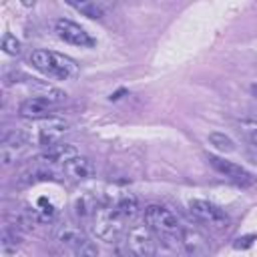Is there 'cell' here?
Returning a JSON list of instances; mask_svg holds the SVG:
<instances>
[{"label":"cell","instance_id":"5","mask_svg":"<svg viewBox=\"0 0 257 257\" xmlns=\"http://www.w3.org/2000/svg\"><path fill=\"white\" fill-rule=\"evenodd\" d=\"M124 243H126V247L133 251L135 257H155V253H157L155 231H153L145 221L133 225V227L126 231Z\"/></svg>","mask_w":257,"mask_h":257},{"label":"cell","instance_id":"4","mask_svg":"<svg viewBox=\"0 0 257 257\" xmlns=\"http://www.w3.org/2000/svg\"><path fill=\"white\" fill-rule=\"evenodd\" d=\"M56 241L70 249L74 253V257H96L98 255V247L78 229L72 225H60L56 229Z\"/></svg>","mask_w":257,"mask_h":257},{"label":"cell","instance_id":"25","mask_svg":"<svg viewBox=\"0 0 257 257\" xmlns=\"http://www.w3.org/2000/svg\"><path fill=\"white\" fill-rule=\"evenodd\" d=\"M255 241H257V235H255V233L241 235V237H237V239L233 241V247H235L237 251H243V249H249V247H251Z\"/></svg>","mask_w":257,"mask_h":257},{"label":"cell","instance_id":"14","mask_svg":"<svg viewBox=\"0 0 257 257\" xmlns=\"http://www.w3.org/2000/svg\"><path fill=\"white\" fill-rule=\"evenodd\" d=\"M26 86L32 90V96L36 98H42L50 104H56V102H62L66 98V92H62L60 88L44 82V80H38V78H26Z\"/></svg>","mask_w":257,"mask_h":257},{"label":"cell","instance_id":"7","mask_svg":"<svg viewBox=\"0 0 257 257\" xmlns=\"http://www.w3.org/2000/svg\"><path fill=\"white\" fill-rule=\"evenodd\" d=\"M54 32L58 34L60 40L72 44V46H80V48H92L96 44V40L76 22L68 20V18H58L54 22Z\"/></svg>","mask_w":257,"mask_h":257},{"label":"cell","instance_id":"24","mask_svg":"<svg viewBox=\"0 0 257 257\" xmlns=\"http://www.w3.org/2000/svg\"><path fill=\"white\" fill-rule=\"evenodd\" d=\"M2 50H4L6 54L16 56V54H20V52H22V44H20V40H18L14 34L6 32V34L2 36Z\"/></svg>","mask_w":257,"mask_h":257},{"label":"cell","instance_id":"8","mask_svg":"<svg viewBox=\"0 0 257 257\" xmlns=\"http://www.w3.org/2000/svg\"><path fill=\"white\" fill-rule=\"evenodd\" d=\"M207 161L217 173H221L223 177H227L229 181H233L239 187H251L255 183V177L237 163H231V161H227L223 157H217V155H207Z\"/></svg>","mask_w":257,"mask_h":257},{"label":"cell","instance_id":"28","mask_svg":"<svg viewBox=\"0 0 257 257\" xmlns=\"http://www.w3.org/2000/svg\"><path fill=\"white\" fill-rule=\"evenodd\" d=\"M251 94L257 98V82H253V84H251Z\"/></svg>","mask_w":257,"mask_h":257},{"label":"cell","instance_id":"9","mask_svg":"<svg viewBox=\"0 0 257 257\" xmlns=\"http://www.w3.org/2000/svg\"><path fill=\"white\" fill-rule=\"evenodd\" d=\"M30 145V135L24 131H10L2 137L0 145V159L2 165H12Z\"/></svg>","mask_w":257,"mask_h":257},{"label":"cell","instance_id":"10","mask_svg":"<svg viewBox=\"0 0 257 257\" xmlns=\"http://www.w3.org/2000/svg\"><path fill=\"white\" fill-rule=\"evenodd\" d=\"M181 245L187 251L189 257H209L211 255V243L209 239L195 227L183 225L181 229Z\"/></svg>","mask_w":257,"mask_h":257},{"label":"cell","instance_id":"23","mask_svg":"<svg viewBox=\"0 0 257 257\" xmlns=\"http://www.w3.org/2000/svg\"><path fill=\"white\" fill-rule=\"evenodd\" d=\"M34 211H36L40 223H42V221H50V219L54 217V213H56L54 205H52L46 197H40V199H38V209H34Z\"/></svg>","mask_w":257,"mask_h":257},{"label":"cell","instance_id":"1","mask_svg":"<svg viewBox=\"0 0 257 257\" xmlns=\"http://www.w3.org/2000/svg\"><path fill=\"white\" fill-rule=\"evenodd\" d=\"M30 64L38 72H42L44 76L54 78V80H70V78L78 76V64L70 56H64L54 50H44V48L32 50Z\"/></svg>","mask_w":257,"mask_h":257},{"label":"cell","instance_id":"21","mask_svg":"<svg viewBox=\"0 0 257 257\" xmlns=\"http://www.w3.org/2000/svg\"><path fill=\"white\" fill-rule=\"evenodd\" d=\"M20 243H22V237H20L16 231H12L10 227H6L4 233H2V249H4V253L16 251V247H18Z\"/></svg>","mask_w":257,"mask_h":257},{"label":"cell","instance_id":"13","mask_svg":"<svg viewBox=\"0 0 257 257\" xmlns=\"http://www.w3.org/2000/svg\"><path fill=\"white\" fill-rule=\"evenodd\" d=\"M50 108H52L50 102H46L42 98H36V96H30V98H26V100L20 102L18 114L22 118H28V120H46V118L52 116Z\"/></svg>","mask_w":257,"mask_h":257},{"label":"cell","instance_id":"12","mask_svg":"<svg viewBox=\"0 0 257 257\" xmlns=\"http://www.w3.org/2000/svg\"><path fill=\"white\" fill-rule=\"evenodd\" d=\"M78 157V149L70 143H58V145H52L48 149H44L40 155H38V163L40 165H46V167H52V165H66L70 159Z\"/></svg>","mask_w":257,"mask_h":257},{"label":"cell","instance_id":"6","mask_svg":"<svg viewBox=\"0 0 257 257\" xmlns=\"http://www.w3.org/2000/svg\"><path fill=\"white\" fill-rule=\"evenodd\" d=\"M189 211H191V215L197 221H201V223H205V225H209L213 229H225L231 223L229 215L221 207H217L215 203L205 201V199H193V201H189Z\"/></svg>","mask_w":257,"mask_h":257},{"label":"cell","instance_id":"16","mask_svg":"<svg viewBox=\"0 0 257 257\" xmlns=\"http://www.w3.org/2000/svg\"><path fill=\"white\" fill-rule=\"evenodd\" d=\"M56 173L52 169H48L46 165H32L30 169H26L20 177H18V185L20 187H28V185H34V183H40V181H56Z\"/></svg>","mask_w":257,"mask_h":257},{"label":"cell","instance_id":"19","mask_svg":"<svg viewBox=\"0 0 257 257\" xmlns=\"http://www.w3.org/2000/svg\"><path fill=\"white\" fill-rule=\"evenodd\" d=\"M96 205H98V201L92 195H80L74 201V213L80 219H90L92 213H94V209H96Z\"/></svg>","mask_w":257,"mask_h":257},{"label":"cell","instance_id":"26","mask_svg":"<svg viewBox=\"0 0 257 257\" xmlns=\"http://www.w3.org/2000/svg\"><path fill=\"white\" fill-rule=\"evenodd\" d=\"M116 253H118V257H135V255H133V251L126 247V243H124V241L116 245Z\"/></svg>","mask_w":257,"mask_h":257},{"label":"cell","instance_id":"11","mask_svg":"<svg viewBox=\"0 0 257 257\" xmlns=\"http://www.w3.org/2000/svg\"><path fill=\"white\" fill-rule=\"evenodd\" d=\"M68 131V122L58 118V116H50L46 120H42V124L38 126V143L48 149L52 145H58L62 143L60 139L64 137V133Z\"/></svg>","mask_w":257,"mask_h":257},{"label":"cell","instance_id":"20","mask_svg":"<svg viewBox=\"0 0 257 257\" xmlns=\"http://www.w3.org/2000/svg\"><path fill=\"white\" fill-rule=\"evenodd\" d=\"M209 143H211L219 153H233V151H237L235 141H233L229 135H225V133H211V135H209Z\"/></svg>","mask_w":257,"mask_h":257},{"label":"cell","instance_id":"15","mask_svg":"<svg viewBox=\"0 0 257 257\" xmlns=\"http://www.w3.org/2000/svg\"><path fill=\"white\" fill-rule=\"evenodd\" d=\"M62 169H64V175H68L74 181H86V179H92L96 175L94 163L86 157H80V155L70 159L66 165H62Z\"/></svg>","mask_w":257,"mask_h":257},{"label":"cell","instance_id":"17","mask_svg":"<svg viewBox=\"0 0 257 257\" xmlns=\"http://www.w3.org/2000/svg\"><path fill=\"white\" fill-rule=\"evenodd\" d=\"M70 8H74L76 12H80L86 18H102L106 14V4L102 2H94V0H82V2H66Z\"/></svg>","mask_w":257,"mask_h":257},{"label":"cell","instance_id":"2","mask_svg":"<svg viewBox=\"0 0 257 257\" xmlns=\"http://www.w3.org/2000/svg\"><path fill=\"white\" fill-rule=\"evenodd\" d=\"M88 223H90L88 229H90L92 237L98 241H104V243H116L122 233V227H124V219L116 213L114 205L108 201H98Z\"/></svg>","mask_w":257,"mask_h":257},{"label":"cell","instance_id":"18","mask_svg":"<svg viewBox=\"0 0 257 257\" xmlns=\"http://www.w3.org/2000/svg\"><path fill=\"white\" fill-rule=\"evenodd\" d=\"M114 209L116 213L126 221V219H133L137 213H139V199L133 195V193H122L114 203Z\"/></svg>","mask_w":257,"mask_h":257},{"label":"cell","instance_id":"3","mask_svg":"<svg viewBox=\"0 0 257 257\" xmlns=\"http://www.w3.org/2000/svg\"><path fill=\"white\" fill-rule=\"evenodd\" d=\"M145 223L155 231V235L175 237V235H181V229H183L179 217L163 205H149L145 209Z\"/></svg>","mask_w":257,"mask_h":257},{"label":"cell","instance_id":"27","mask_svg":"<svg viewBox=\"0 0 257 257\" xmlns=\"http://www.w3.org/2000/svg\"><path fill=\"white\" fill-rule=\"evenodd\" d=\"M124 92H126V90H124V88H120V90H116V92H114V94H110V100H118V98H120V96H122V94H124Z\"/></svg>","mask_w":257,"mask_h":257},{"label":"cell","instance_id":"22","mask_svg":"<svg viewBox=\"0 0 257 257\" xmlns=\"http://www.w3.org/2000/svg\"><path fill=\"white\" fill-rule=\"evenodd\" d=\"M239 131L249 139L253 147H257V120L255 118H241L239 120Z\"/></svg>","mask_w":257,"mask_h":257}]
</instances>
